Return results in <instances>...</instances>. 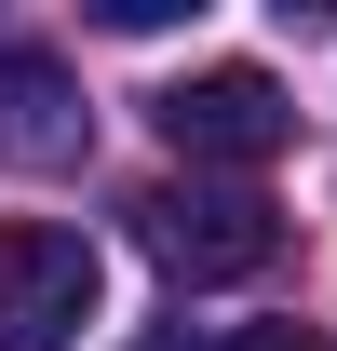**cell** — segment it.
Masks as SVG:
<instances>
[{"instance_id":"8992f818","label":"cell","mask_w":337,"mask_h":351,"mask_svg":"<svg viewBox=\"0 0 337 351\" xmlns=\"http://www.w3.org/2000/svg\"><path fill=\"white\" fill-rule=\"evenodd\" d=\"M189 0H95V27H122V41H149V27H175Z\"/></svg>"},{"instance_id":"3957f363","label":"cell","mask_w":337,"mask_h":351,"mask_svg":"<svg viewBox=\"0 0 337 351\" xmlns=\"http://www.w3.org/2000/svg\"><path fill=\"white\" fill-rule=\"evenodd\" d=\"M149 122H162L175 162H270V149L297 135V108H284L270 68H189V82L149 95Z\"/></svg>"},{"instance_id":"5b68a950","label":"cell","mask_w":337,"mask_h":351,"mask_svg":"<svg viewBox=\"0 0 337 351\" xmlns=\"http://www.w3.org/2000/svg\"><path fill=\"white\" fill-rule=\"evenodd\" d=\"M216 351H337V338H324V324H229Z\"/></svg>"},{"instance_id":"7a4b0ae2","label":"cell","mask_w":337,"mask_h":351,"mask_svg":"<svg viewBox=\"0 0 337 351\" xmlns=\"http://www.w3.org/2000/svg\"><path fill=\"white\" fill-rule=\"evenodd\" d=\"M135 217H149V257H162L175 284H243V270H270V257H284V217H270L256 189H216V176L149 189Z\"/></svg>"},{"instance_id":"6da1fadb","label":"cell","mask_w":337,"mask_h":351,"mask_svg":"<svg viewBox=\"0 0 337 351\" xmlns=\"http://www.w3.org/2000/svg\"><path fill=\"white\" fill-rule=\"evenodd\" d=\"M108 311V257L54 217L0 230V351H82V324Z\"/></svg>"},{"instance_id":"52a82bcc","label":"cell","mask_w":337,"mask_h":351,"mask_svg":"<svg viewBox=\"0 0 337 351\" xmlns=\"http://www.w3.org/2000/svg\"><path fill=\"white\" fill-rule=\"evenodd\" d=\"M162 351H175V338H162Z\"/></svg>"},{"instance_id":"277c9868","label":"cell","mask_w":337,"mask_h":351,"mask_svg":"<svg viewBox=\"0 0 337 351\" xmlns=\"http://www.w3.org/2000/svg\"><path fill=\"white\" fill-rule=\"evenodd\" d=\"M82 82H68V54L41 41H0V162L14 176H54V162H82Z\"/></svg>"}]
</instances>
